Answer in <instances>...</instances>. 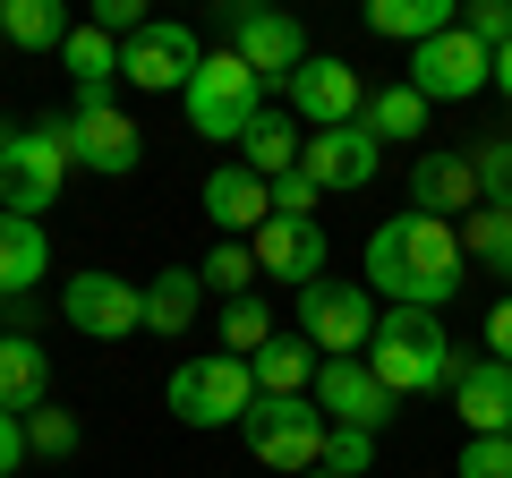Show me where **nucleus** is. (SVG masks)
<instances>
[{
  "instance_id": "obj_1",
  "label": "nucleus",
  "mask_w": 512,
  "mask_h": 478,
  "mask_svg": "<svg viewBox=\"0 0 512 478\" xmlns=\"http://www.w3.org/2000/svg\"><path fill=\"white\" fill-rule=\"evenodd\" d=\"M461 231L453 222H436V214H393V222H376L367 231V291H384L393 308H427L436 316L444 299L461 291Z\"/></svg>"
},
{
  "instance_id": "obj_2",
  "label": "nucleus",
  "mask_w": 512,
  "mask_h": 478,
  "mask_svg": "<svg viewBox=\"0 0 512 478\" xmlns=\"http://www.w3.org/2000/svg\"><path fill=\"white\" fill-rule=\"evenodd\" d=\"M367 368L384 376V393L402 402V393H436V385H453L461 376V359H453V342H444V325L427 308H393L376 325V342H367Z\"/></svg>"
},
{
  "instance_id": "obj_3",
  "label": "nucleus",
  "mask_w": 512,
  "mask_h": 478,
  "mask_svg": "<svg viewBox=\"0 0 512 478\" xmlns=\"http://www.w3.org/2000/svg\"><path fill=\"white\" fill-rule=\"evenodd\" d=\"M69 180V129L60 120H35V129H9L0 120V214L43 222V205Z\"/></svg>"
},
{
  "instance_id": "obj_4",
  "label": "nucleus",
  "mask_w": 512,
  "mask_h": 478,
  "mask_svg": "<svg viewBox=\"0 0 512 478\" xmlns=\"http://www.w3.org/2000/svg\"><path fill=\"white\" fill-rule=\"evenodd\" d=\"M163 402H171L180 427H248L256 376H248V359H231V350H205V359H180V368H171Z\"/></svg>"
},
{
  "instance_id": "obj_5",
  "label": "nucleus",
  "mask_w": 512,
  "mask_h": 478,
  "mask_svg": "<svg viewBox=\"0 0 512 478\" xmlns=\"http://www.w3.org/2000/svg\"><path fill=\"white\" fill-rule=\"evenodd\" d=\"M188 129L197 137H248L256 111H265V86H256V69L239 52H205V69L188 77Z\"/></svg>"
},
{
  "instance_id": "obj_6",
  "label": "nucleus",
  "mask_w": 512,
  "mask_h": 478,
  "mask_svg": "<svg viewBox=\"0 0 512 478\" xmlns=\"http://www.w3.org/2000/svg\"><path fill=\"white\" fill-rule=\"evenodd\" d=\"M376 291L367 282H308L299 291V333L316 342V359H367L376 342Z\"/></svg>"
},
{
  "instance_id": "obj_7",
  "label": "nucleus",
  "mask_w": 512,
  "mask_h": 478,
  "mask_svg": "<svg viewBox=\"0 0 512 478\" xmlns=\"http://www.w3.org/2000/svg\"><path fill=\"white\" fill-rule=\"evenodd\" d=\"M325 436H333L325 410H308V402H265V393H256V410H248V453L265 461V470H291V478L325 470Z\"/></svg>"
},
{
  "instance_id": "obj_8",
  "label": "nucleus",
  "mask_w": 512,
  "mask_h": 478,
  "mask_svg": "<svg viewBox=\"0 0 512 478\" xmlns=\"http://www.w3.org/2000/svg\"><path fill=\"white\" fill-rule=\"evenodd\" d=\"M487 86H495V52L470 43L461 26H444L436 43L410 52V94H419V103H470V94H487Z\"/></svg>"
},
{
  "instance_id": "obj_9",
  "label": "nucleus",
  "mask_w": 512,
  "mask_h": 478,
  "mask_svg": "<svg viewBox=\"0 0 512 478\" xmlns=\"http://www.w3.org/2000/svg\"><path fill=\"white\" fill-rule=\"evenodd\" d=\"M60 316H69L86 342H128V333L146 325V291H137L128 274H69Z\"/></svg>"
},
{
  "instance_id": "obj_10",
  "label": "nucleus",
  "mask_w": 512,
  "mask_h": 478,
  "mask_svg": "<svg viewBox=\"0 0 512 478\" xmlns=\"http://www.w3.org/2000/svg\"><path fill=\"white\" fill-rule=\"evenodd\" d=\"M231 52L256 69V86H282V94L308 69V35H299V18H282V9H231Z\"/></svg>"
},
{
  "instance_id": "obj_11",
  "label": "nucleus",
  "mask_w": 512,
  "mask_h": 478,
  "mask_svg": "<svg viewBox=\"0 0 512 478\" xmlns=\"http://www.w3.org/2000/svg\"><path fill=\"white\" fill-rule=\"evenodd\" d=\"M60 129H69V163L103 171V180H128V171L146 163V137H137V120L120 103H77Z\"/></svg>"
},
{
  "instance_id": "obj_12",
  "label": "nucleus",
  "mask_w": 512,
  "mask_h": 478,
  "mask_svg": "<svg viewBox=\"0 0 512 478\" xmlns=\"http://www.w3.org/2000/svg\"><path fill=\"white\" fill-rule=\"evenodd\" d=\"M197 69H205V52H197L188 26H146V35L120 43V77H128V86H146V94H188Z\"/></svg>"
},
{
  "instance_id": "obj_13",
  "label": "nucleus",
  "mask_w": 512,
  "mask_h": 478,
  "mask_svg": "<svg viewBox=\"0 0 512 478\" xmlns=\"http://www.w3.org/2000/svg\"><path fill=\"white\" fill-rule=\"evenodd\" d=\"M316 410H325L333 427H367V436H376V427L393 419V393H384V376L367 368V359H325V376H316Z\"/></svg>"
},
{
  "instance_id": "obj_14",
  "label": "nucleus",
  "mask_w": 512,
  "mask_h": 478,
  "mask_svg": "<svg viewBox=\"0 0 512 478\" xmlns=\"http://www.w3.org/2000/svg\"><path fill=\"white\" fill-rule=\"evenodd\" d=\"M359 111H367V94H359L350 60H308L291 77V120H308V129H350Z\"/></svg>"
},
{
  "instance_id": "obj_15",
  "label": "nucleus",
  "mask_w": 512,
  "mask_h": 478,
  "mask_svg": "<svg viewBox=\"0 0 512 478\" xmlns=\"http://www.w3.org/2000/svg\"><path fill=\"white\" fill-rule=\"evenodd\" d=\"M384 163V146L350 120V129H308V146H299V171H308L316 188H367Z\"/></svg>"
},
{
  "instance_id": "obj_16",
  "label": "nucleus",
  "mask_w": 512,
  "mask_h": 478,
  "mask_svg": "<svg viewBox=\"0 0 512 478\" xmlns=\"http://www.w3.org/2000/svg\"><path fill=\"white\" fill-rule=\"evenodd\" d=\"M410 197H419V214L453 222V231L478 214V205H487V197H478V163H470V154H419V171H410Z\"/></svg>"
},
{
  "instance_id": "obj_17",
  "label": "nucleus",
  "mask_w": 512,
  "mask_h": 478,
  "mask_svg": "<svg viewBox=\"0 0 512 478\" xmlns=\"http://www.w3.org/2000/svg\"><path fill=\"white\" fill-rule=\"evenodd\" d=\"M248 248H256V274H282V282H299V291H308V282H325V231H316V222L274 214Z\"/></svg>"
},
{
  "instance_id": "obj_18",
  "label": "nucleus",
  "mask_w": 512,
  "mask_h": 478,
  "mask_svg": "<svg viewBox=\"0 0 512 478\" xmlns=\"http://www.w3.org/2000/svg\"><path fill=\"white\" fill-rule=\"evenodd\" d=\"M453 410L470 419V436H504V427H512V368H504V359H461Z\"/></svg>"
},
{
  "instance_id": "obj_19",
  "label": "nucleus",
  "mask_w": 512,
  "mask_h": 478,
  "mask_svg": "<svg viewBox=\"0 0 512 478\" xmlns=\"http://www.w3.org/2000/svg\"><path fill=\"white\" fill-rule=\"evenodd\" d=\"M205 214H214L222 231H248V239H256L265 222H274V188L256 180L248 163H222L214 180H205Z\"/></svg>"
},
{
  "instance_id": "obj_20",
  "label": "nucleus",
  "mask_w": 512,
  "mask_h": 478,
  "mask_svg": "<svg viewBox=\"0 0 512 478\" xmlns=\"http://www.w3.org/2000/svg\"><path fill=\"white\" fill-rule=\"evenodd\" d=\"M248 376H256V393H265V402H308L316 376H325V359H316V342L299 333V342H265V350L248 359Z\"/></svg>"
},
{
  "instance_id": "obj_21",
  "label": "nucleus",
  "mask_w": 512,
  "mask_h": 478,
  "mask_svg": "<svg viewBox=\"0 0 512 478\" xmlns=\"http://www.w3.org/2000/svg\"><path fill=\"white\" fill-rule=\"evenodd\" d=\"M43 393H52V359H43V342L0 333V410H9V419H35Z\"/></svg>"
},
{
  "instance_id": "obj_22",
  "label": "nucleus",
  "mask_w": 512,
  "mask_h": 478,
  "mask_svg": "<svg viewBox=\"0 0 512 478\" xmlns=\"http://www.w3.org/2000/svg\"><path fill=\"white\" fill-rule=\"evenodd\" d=\"M43 274H52V239H43V222L0 214V299H26Z\"/></svg>"
},
{
  "instance_id": "obj_23",
  "label": "nucleus",
  "mask_w": 512,
  "mask_h": 478,
  "mask_svg": "<svg viewBox=\"0 0 512 478\" xmlns=\"http://www.w3.org/2000/svg\"><path fill=\"white\" fill-rule=\"evenodd\" d=\"M197 299H205V274H197V265H163V274L146 282V333L180 342V333L197 325Z\"/></svg>"
},
{
  "instance_id": "obj_24",
  "label": "nucleus",
  "mask_w": 512,
  "mask_h": 478,
  "mask_svg": "<svg viewBox=\"0 0 512 478\" xmlns=\"http://www.w3.org/2000/svg\"><path fill=\"white\" fill-rule=\"evenodd\" d=\"M299 146H308V137H291V111H256V129L239 137V163L274 188V180H291V171H299Z\"/></svg>"
},
{
  "instance_id": "obj_25",
  "label": "nucleus",
  "mask_w": 512,
  "mask_h": 478,
  "mask_svg": "<svg viewBox=\"0 0 512 478\" xmlns=\"http://www.w3.org/2000/svg\"><path fill=\"white\" fill-rule=\"evenodd\" d=\"M60 60H69L77 77V103H111V77H120V43L103 35V26H69V43H60Z\"/></svg>"
},
{
  "instance_id": "obj_26",
  "label": "nucleus",
  "mask_w": 512,
  "mask_h": 478,
  "mask_svg": "<svg viewBox=\"0 0 512 478\" xmlns=\"http://www.w3.org/2000/svg\"><path fill=\"white\" fill-rule=\"evenodd\" d=\"M367 26H376V35H393V43H436L444 26H453V0H376V9H367Z\"/></svg>"
},
{
  "instance_id": "obj_27",
  "label": "nucleus",
  "mask_w": 512,
  "mask_h": 478,
  "mask_svg": "<svg viewBox=\"0 0 512 478\" xmlns=\"http://www.w3.org/2000/svg\"><path fill=\"white\" fill-rule=\"evenodd\" d=\"M359 129L376 137V146H384V137H427V103H419L410 86H384V94H367Z\"/></svg>"
},
{
  "instance_id": "obj_28",
  "label": "nucleus",
  "mask_w": 512,
  "mask_h": 478,
  "mask_svg": "<svg viewBox=\"0 0 512 478\" xmlns=\"http://www.w3.org/2000/svg\"><path fill=\"white\" fill-rule=\"evenodd\" d=\"M0 35L18 43V52H52V43H69V18H60V0H9Z\"/></svg>"
},
{
  "instance_id": "obj_29",
  "label": "nucleus",
  "mask_w": 512,
  "mask_h": 478,
  "mask_svg": "<svg viewBox=\"0 0 512 478\" xmlns=\"http://www.w3.org/2000/svg\"><path fill=\"white\" fill-rule=\"evenodd\" d=\"M274 342V316H265V299H222V350H231V359H256V350Z\"/></svg>"
},
{
  "instance_id": "obj_30",
  "label": "nucleus",
  "mask_w": 512,
  "mask_h": 478,
  "mask_svg": "<svg viewBox=\"0 0 512 478\" xmlns=\"http://www.w3.org/2000/svg\"><path fill=\"white\" fill-rule=\"evenodd\" d=\"M461 257H487L512 274V205H478L470 222H461Z\"/></svg>"
},
{
  "instance_id": "obj_31",
  "label": "nucleus",
  "mask_w": 512,
  "mask_h": 478,
  "mask_svg": "<svg viewBox=\"0 0 512 478\" xmlns=\"http://www.w3.org/2000/svg\"><path fill=\"white\" fill-rule=\"evenodd\" d=\"M197 274H205V291H222V299H248L256 282H265V274H256V248H239V239H222Z\"/></svg>"
},
{
  "instance_id": "obj_32",
  "label": "nucleus",
  "mask_w": 512,
  "mask_h": 478,
  "mask_svg": "<svg viewBox=\"0 0 512 478\" xmlns=\"http://www.w3.org/2000/svg\"><path fill=\"white\" fill-rule=\"evenodd\" d=\"M470 163H478V197H487V205H512V137H478Z\"/></svg>"
},
{
  "instance_id": "obj_33",
  "label": "nucleus",
  "mask_w": 512,
  "mask_h": 478,
  "mask_svg": "<svg viewBox=\"0 0 512 478\" xmlns=\"http://www.w3.org/2000/svg\"><path fill=\"white\" fill-rule=\"evenodd\" d=\"M367 461H376V436H367V427H333L325 436V470L333 478H367Z\"/></svg>"
},
{
  "instance_id": "obj_34",
  "label": "nucleus",
  "mask_w": 512,
  "mask_h": 478,
  "mask_svg": "<svg viewBox=\"0 0 512 478\" xmlns=\"http://www.w3.org/2000/svg\"><path fill=\"white\" fill-rule=\"evenodd\" d=\"M461 35L487 43V52H504L512 43V0H470V9H461Z\"/></svg>"
},
{
  "instance_id": "obj_35",
  "label": "nucleus",
  "mask_w": 512,
  "mask_h": 478,
  "mask_svg": "<svg viewBox=\"0 0 512 478\" xmlns=\"http://www.w3.org/2000/svg\"><path fill=\"white\" fill-rule=\"evenodd\" d=\"M26 453H77V419L69 410H35V419H26Z\"/></svg>"
},
{
  "instance_id": "obj_36",
  "label": "nucleus",
  "mask_w": 512,
  "mask_h": 478,
  "mask_svg": "<svg viewBox=\"0 0 512 478\" xmlns=\"http://www.w3.org/2000/svg\"><path fill=\"white\" fill-rule=\"evenodd\" d=\"M461 478H512V436H470L461 444Z\"/></svg>"
},
{
  "instance_id": "obj_37",
  "label": "nucleus",
  "mask_w": 512,
  "mask_h": 478,
  "mask_svg": "<svg viewBox=\"0 0 512 478\" xmlns=\"http://www.w3.org/2000/svg\"><path fill=\"white\" fill-rule=\"evenodd\" d=\"M316 197H325V188H316L308 171H291V180H274V214H291V222H316Z\"/></svg>"
},
{
  "instance_id": "obj_38",
  "label": "nucleus",
  "mask_w": 512,
  "mask_h": 478,
  "mask_svg": "<svg viewBox=\"0 0 512 478\" xmlns=\"http://www.w3.org/2000/svg\"><path fill=\"white\" fill-rule=\"evenodd\" d=\"M94 26L103 35H146V9L137 0H94Z\"/></svg>"
},
{
  "instance_id": "obj_39",
  "label": "nucleus",
  "mask_w": 512,
  "mask_h": 478,
  "mask_svg": "<svg viewBox=\"0 0 512 478\" xmlns=\"http://www.w3.org/2000/svg\"><path fill=\"white\" fill-rule=\"evenodd\" d=\"M487 359H504V368H512V299H495V308H487Z\"/></svg>"
},
{
  "instance_id": "obj_40",
  "label": "nucleus",
  "mask_w": 512,
  "mask_h": 478,
  "mask_svg": "<svg viewBox=\"0 0 512 478\" xmlns=\"http://www.w3.org/2000/svg\"><path fill=\"white\" fill-rule=\"evenodd\" d=\"M18 461H26V419L0 410V478H18Z\"/></svg>"
},
{
  "instance_id": "obj_41",
  "label": "nucleus",
  "mask_w": 512,
  "mask_h": 478,
  "mask_svg": "<svg viewBox=\"0 0 512 478\" xmlns=\"http://www.w3.org/2000/svg\"><path fill=\"white\" fill-rule=\"evenodd\" d=\"M495 94H504V103H512V43H504V52H495Z\"/></svg>"
},
{
  "instance_id": "obj_42",
  "label": "nucleus",
  "mask_w": 512,
  "mask_h": 478,
  "mask_svg": "<svg viewBox=\"0 0 512 478\" xmlns=\"http://www.w3.org/2000/svg\"><path fill=\"white\" fill-rule=\"evenodd\" d=\"M0 26H9V0H0Z\"/></svg>"
},
{
  "instance_id": "obj_43",
  "label": "nucleus",
  "mask_w": 512,
  "mask_h": 478,
  "mask_svg": "<svg viewBox=\"0 0 512 478\" xmlns=\"http://www.w3.org/2000/svg\"><path fill=\"white\" fill-rule=\"evenodd\" d=\"M308 478H333V470H308Z\"/></svg>"
},
{
  "instance_id": "obj_44",
  "label": "nucleus",
  "mask_w": 512,
  "mask_h": 478,
  "mask_svg": "<svg viewBox=\"0 0 512 478\" xmlns=\"http://www.w3.org/2000/svg\"><path fill=\"white\" fill-rule=\"evenodd\" d=\"M504 436H512V427H504Z\"/></svg>"
}]
</instances>
